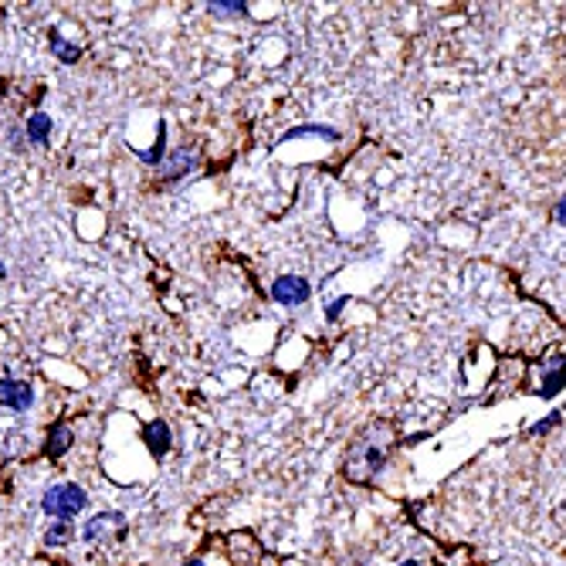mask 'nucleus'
I'll return each mask as SVG.
<instances>
[{
  "label": "nucleus",
  "mask_w": 566,
  "mask_h": 566,
  "mask_svg": "<svg viewBox=\"0 0 566 566\" xmlns=\"http://www.w3.org/2000/svg\"><path fill=\"white\" fill-rule=\"evenodd\" d=\"M380 434H384V427H380V431L370 427V431L363 434L360 441L350 448V455H346V475H350L353 482H370L376 471L384 468L390 445H386Z\"/></svg>",
  "instance_id": "f257e3e1"
},
{
  "label": "nucleus",
  "mask_w": 566,
  "mask_h": 566,
  "mask_svg": "<svg viewBox=\"0 0 566 566\" xmlns=\"http://www.w3.org/2000/svg\"><path fill=\"white\" fill-rule=\"evenodd\" d=\"M85 506H88V495H85L82 485H72V482L55 485V489H48L45 499H41V509H45L48 516H58V519L78 516Z\"/></svg>",
  "instance_id": "f03ea898"
},
{
  "label": "nucleus",
  "mask_w": 566,
  "mask_h": 566,
  "mask_svg": "<svg viewBox=\"0 0 566 566\" xmlns=\"http://www.w3.org/2000/svg\"><path fill=\"white\" fill-rule=\"evenodd\" d=\"M309 295H313V289H309V282L299 275H282L272 282V299H275L278 305H302Z\"/></svg>",
  "instance_id": "7ed1b4c3"
},
{
  "label": "nucleus",
  "mask_w": 566,
  "mask_h": 566,
  "mask_svg": "<svg viewBox=\"0 0 566 566\" xmlns=\"http://www.w3.org/2000/svg\"><path fill=\"white\" fill-rule=\"evenodd\" d=\"M35 404V390L27 380H0V407L27 410Z\"/></svg>",
  "instance_id": "20e7f679"
},
{
  "label": "nucleus",
  "mask_w": 566,
  "mask_h": 566,
  "mask_svg": "<svg viewBox=\"0 0 566 566\" xmlns=\"http://www.w3.org/2000/svg\"><path fill=\"white\" fill-rule=\"evenodd\" d=\"M197 163H201V157H197V149H187V146H180L173 157L163 163V180H180V177H187V173H193L197 170Z\"/></svg>",
  "instance_id": "39448f33"
},
{
  "label": "nucleus",
  "mask_w": 566,
  "mask_h": 566,
  "mask_svg": "<svg viewBox=\"0 0 566 566\" xmlns=\"http://www.w3.org/2000/svg\"><path fill=\"white\" fill-rule=\"evenodd\" d=\"M566 386V356H553V360L542 366V390L540 397L553 400L560 390Z\"/></svg>",
  "instance_id": "423d86ee"
},
{
  "label": "nucleus",
  "mask_w": 566,
  "mask_h": 566,
  "mask_svg": "<svg viewBox=\"0 0 566 566\" xmlns=\"http://www.w3.org/2000/svg\"><path fill=\"white\" fill-rule=\"evenodd\" d=\"M143 441L153 458H163L170 451V424L167 421H149L143 427Z\"/></svg>",
  "instance_id": "0eeeda50"
},
{
  "label": "nucleus",
  "mask_w": 566,
  "mask_h": 566,
  "mask_svg": "<svg viewBox=\"0 0 566 566\" xmlns=\"http://www.w3.org/2000/svg\"><path fill=\"white\" fill-rule=\"evenodd\" d=\"M112 530H122V516L119 512H108V516L102 512V516H96L85 526V540L98 546V542H106L108 536H112Z\"/></svg>",
  "instance_id": "6e6552de"
},
{
  "label": "nucleus",
  "mask_w": 566,
  "mask_h": 566,
  "mask_svg": "<svg viewBox=\"0 0 566 566\" xmlns=\"http://www.w3.org/2000/svg\"><path fill=\"white\" fill-rule=\"evenodd\" d=\"M72 441H75V434H72V427L65 421H58L55 427L48 431V445H45V451H48V458H61L68 448H72Z\"/></svg>",
  "instance_id": "1a4fd4ad"
},
{
  "label": "nucleus",
  "mask_w": 566,
  "mask_h": 566,
  "mask_svg": "<svg viewBox=\"0 0 566 566\" xmlns=\"http://www.w3.org/2000/svg\"><path fill=\"white\" fill-rule=\"evenodd\" d=\"M305 136H315V139H329V143H336L339 129H333V126H299V129H289V133L282 136V143H292V139H305Z\"/></svg>",
  "instance_id": "9d476101"
},
{
  "label": "nucleus",
  "mask_w": 566,
  "mask_h": 566,
  "mask_svg": "<svg viewBox=\"0 0 566 566\" xmlns=\"http://www.w3.org/2000/svg\"><path fill=\"white\" fill-rule=\"evenodd\" d=\"M27 136H31V143L45 146L51 136V116H45V112H35L31 119H27Z\"/></svg>",
  "instance_id": "9b49d317"
},
{
  "label": "nucleus",
  "mask_w": 566,
  "mask_h": 566,
  "mask_svg": "<svg viewBox=\"0 0 566 566\" xmlns=\"http://www.w3.org/2000/svg\"><path fill=\"white\" fill-rule=\"evenodd\" d=\"M51 51H55L65 65H75V61L82 58V48H78V45H68L61 35H51Z\"/></svg>",
  "instance_id": "f8f14e48"
},
{
  "label": "nucleus",
  "mask_w": 566,
  "mask_h": 566,
  "mask_svg": "<svg viewBox=\"0 0 566 566\" xmlns=\"http://www.w3.org/2000/svg\"><path fill=\"white\" fill-rule=\"evenodd\" d=\"M207 7H211V14H217V17H238V14H244L242 0H211Z\"/></svg>",
  "instance_id": "ddd939ff"
},
{
  "label": "nucleus",
  "mask_w": 566,
  "mask_h": 566,
  "mask_svg": "<svg viewBox=\"0 0 566 566\" xmlns=\"http://www.w3.org/2000/svg\"><path fill=\"white\" fill-rule=\"evenodd\" d=\"M68 540H72V526H68V522H55V526L45 532V542H48V546H61V542H68Z\"/></svg>",
  "instance_id": "4468645a"
},
{
  "label": "nucleus",
  "mask_w": 566,
  "mask_h": 566,
  "mask_svg": "<svg viewBox=\"0 0 566 566\" xmlns=\"http://www.w3.org/2000/svg\"><path fill=\"white\" fill-rule=\"evenodd\" d=\"M163 139H167V126L160 122L157 146H153V149H143V153H139V160H146V163H160V160H163V149H167V146H163Z\"/></svg>",
  "instance_id": "2eb2a0df"
},
{
  "label": "nucleus",
  "mask_w": 566,
  "mask_h": 566,
  "mask_svg": "<svg viewBox=\"0 0 566 566\" xmlns=\"http://www.w3.org/2000/svg\"><path fill=\"white\" fill-rule=\"evenodd\" d=\"M560 421H563V410H556V414H550V417H542L540 424H532L530 434H532V437H540V434L553 431V427H556V424H560Z\"/></svg>",
  "instance_id": "dca6fc26"
},
{
  "label": "nucleus",
  "mask_w": 566,
  "mask_h": 566,
  "mask_svg": "<svg viewBox=\"0 0 566 566\" xmlns=\"http://www.w3.org/2000/svg\"><path fill=\"white\" fill-rule=\"evenodd\" d=\"M553 221H556V224H563V228H566V193H563V197H560V201H556V207H553Z\"/></svg>",
  "instance_id": "f3484780"
},
{
  "label": "nucleus",
  "mask_w": 566,
  "mask_h": 566,
  "mask_svg": "<svg viewBox=\"0 0 566 566\" xmlns=\"http://www.w3.org/2000/svg\"><path fill=\"white\" fill-rule=\"evenodd\" d=\"M343 305H346V299H336L333 305H329V313H325V315H329V319H336V315L343 313Z\"/></svg>",
  "instance_id": "a211bd4d"
},
{
  "label": "nucleus",
  "mask_w": 566,
  "mask_h": 566,
  "mask_svg": "<svg viewBox=\"0 0 566 566\" xmlns=\"http://www.w3.org/2000/svg\"><path fill=\"white\" fill-rule=\"evenodd\" d=\"M183 566H204V563H201V560H190V563H183Z\"/></svg>",
  "instance_id": "6ab92c4d"
},
{
  "label": "nucleus",
  "mask_w": 566,
  "mask_h": 566,
  "mask_svg": "<svg viewBox=\"0 0 566 566\" xmlns=\"http://www.w3.org/2000/svg\"><path fill=\"white\" fill-rule=\"evenodd\" d=\"M400 566H421V563H414V560H407V563H400Z\"/></svg>",
  "instance_id": "aec40b11"
},
{
  "label": "nucleus",
  "mask_w": 566,
  "mask_h": 566,
  "mask_svg": "<svg viewBox=\"0 0 566 566\" xmlns=\"http://www.w3.org/2000/svg\"><path fill=\"white\" fill-rule=\"evenodd\" d=\"M0 278H4V265H0Z\"/></svg>",
  "instance_id": "412c9836"
},
{
  "label": "nucleus",
  "mask_w": 566,
  "mask_h": 566,
  "mask_svg": "<svg viewBox=\"0 0 566 566\" xmlns=\"http://www.w3.org/2000/svg\"><path fill=\"white\" fill-rule=\"evenodd\" d=\"M563 417H566V410H563Z\"/></svg>",
  "instance_id": "4be33fe9"
}]
</instances>
